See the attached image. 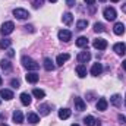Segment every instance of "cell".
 I'll return each mask as SVG.
<instances>
[{
	"label": "cell",
	"mask_w": 126,
	"mask_h": 126,
	"mask_svg": "<svg viewBox=\"0 0 126 126\" xmlns=\"http://www.w3.org/2000/svg\"><path fill=\"white\" fill-rule=\"evenodd\" d=\"M107 106H109V101H107L106 98H100V100L97 101V110H100V111L107 110Z\"/></svg>",
	"instance_id": "2e32d148"
},
{
	"label": "cell",
	"mask_w": 126,
	"mask_h": 126,
	"mask_svg": "<svg viewBox=\"0 0 126 126\" xmlns=\"http://www.w3.org/2000/svg\"><path fill=\"white\" fill-rule=\"evenodd\" d=\"M0 104H1V100H0Z\"/></svg>",
	"instance_id": "c3c4849f"
},
{
	"label": "cell",
	"mask_w": 126,
	"mask_h": 126,
	"mask_svg": "<svg viewBox=\"0 0 126 126\" xmlns=\"http://www.w3.org/2000/svg\"><path fill=\"white\" fill-rule=\"evenodd\" d=\"M15 30V24L12 22V21H7V22H4L3 25H1V28H0V32H1V35H9V34H12Z\"/></svg>",
	"instance_id": "7a4b0ae2"
},
{
	"label": "cell",
	"mask_w": 126,
	"mask_h": 126,
	"mask_svg": "<svg viewBox=\"0 0 126 126\" xmlns=\"http://www.w3.org/2000/svg\"><path fill=\"white\" fill-rule=\"evenodd\" d=\"M21 103L24 106H30L31 104V95L28 94V93H22L21 94Z\"/></svg>",
	"instance_id": "ffe728a7"
},
{
	"label": "cell",
	"mask_w": 126,
	"mask_h": 126,
	"mask_svg": "<svg viewBox=\"0 0 126 126\" xmlns=\"http://www.w3.org/2000/svg\"><path fill=\"white\" fill-rule=\"evenodd\" d=\"M87 97H88L87 100H88V101H91V100H93V97H94V94H93V93H88V94H87Z\"/></svg>",
	"instance_id": "74e56055"
},
{
	"label": "cell",
	"mask_w": 126,
	"mask_h": 126,
	"mask_svg": "<svg viewBox=\"0 0 126 126\" xmlns=\"http://www.w3.org/2000/svg\"><path fill=\"white\" fill-rule=\"evenodd\" d=\"M0 97L4 100H12L13 98V93L10 90H0Z\"/></svg>",
	"instance_id": "603a6c76"
},
{
	"label": "cell",
	"mask_w": 126,
	"mask_h": 126,
	"mask_svg": "<svg viewBox=\"0 0 126 126\" xmlns=\"http://www.w3.org/2000/svg\"><path fill=\"white\" fill-rule=\"evenodd\" d=\"M76 75H78L79 78H85V76H87V67H85V64L79 63V64L76 66Z\"/></svg>",
	"instance_id": "9a60e30c"
},
{
	"label": "cell",
	"mask_w": 126,
	"mask_h": 126,
	"mask_svg": "<svg viewBox=\"0 0 126 126\" xmlns=\"http://www.w3.org/2000/svg\"><path fill=\"white\" fill-rule=\"evenodd\" d=\"M10 44H12V40H10V38H4V40L0 41V48H1V50H3V48H9Z\"/></svg>",
	"instance_id": "f1b7e54d"
},
{
	"label": "cell",
	"mask_w": 126,
	"mask_h": 126,
	"mask_svg": "<svg viewBox=\"0 0 126 126\" xmlns=\"http://www.w3.org/2000/svg\"><path fill=\"white\" fill-rule=\"evenodd\" d=\"M93 46H94V48H97V50H106L107 48V41L104 38H95Z\"/></svg>",
	"instance_id": "5b68a950"
},
{
	"label": "cell",
	"mask_w": 126,
	"mask_h": 126,
	"mask_svg": "<svg viewBox=\"0 0 126 126\" xmlns=\"http://www.w3.org/2000/svg\"><path fill=\"white\" fill-rule=\"evenodd\" d=\"M57 35H59V40H62L64 43H67L69 40H72V32L69 31V30H60Z\"/></svg>",
	"instance_id": "52a82bcc"
},
{
	"label": "cell",
	"mask_w": 126,
	"mask_h": 126,
	"mask_svg": "<svg viewBox=\"0 0 126 126\" xmlns=\"http://www.w3.org/2000/svg\"><path fill=\"white\" fill-rule=\"evenodd\" d=\"M111 1H114V3H116V1H119V0H111Z\"/></svg>",
	"instance_id": "bcb514c9"
},
{
	"label": "cell",
	"mask_w": 126,
	"mask_h": 126,
	"mask_svg": "<svg viewBox=\"0 0 126 126\" xmlns=\"http://www.w3.org/2000/svg\"><path fill=\"white\" fill-rule=\"evenodd\" d=\"M66 4L72 7V6H75V4H76V0H66Z\"/></svg>",
	"instance_id": "e575fe53"
},
{
	"label": "cell",
	"mask_w": 126,
	"mask_h": 126,
	"mask_svg": "<svg viewBox=\"0 0 126 126\" xmlns=\"http://www.w3.org/2000/svg\"><path fill=\"white\" fill-rule=\"evenodd\" d=\"M25 79H27V82H30V84H37L38 79H40V76H38V73H35V72H28V75L25 76Z\"/></svg>",
	"instance_id": "7c38bea8"
},
{
	"label": "cell",
	"mask_w": 126,
	"mask_h": 126,
	"mask_svg": "<svg viewBox=\"0 0 126 126\" xmlns=\"http://www.w3.org/2000/svg\"><path fill=\"white\" fill-rule=\"evenodd\" d=\"M94 31L95 32H104L106 31V27L101 22H97V24H94Z\"/></svg>",
	"instance_id": "4dcf8cb0"
},
{
	"label": "cell",
	"mask_w": 126,
	"mask_h": 126,
	"mask_svg": "<svg viewBox=\"0 0 126 126\" xmlns=\"http://www.w3.org/2000/svg\"><path fill=\"white\" fill-rule=\"evenodd\" d=\"M98 1H101V3H104V1H107V0H98Z\"/></svg>",
	"instance_id": "b9f144b4"
},
{
	"label": "cell",
	"mask_w": 126,
	"mask_h": 126,
	"mask_svg": "<svg viewBox=\"0 0 126 126\" xmlns=\"http://www.w3.org/2000/svg\"><path fill=\"white\" fill-rule=\"evenodd\" d=\"M113 50L116 51V54H119V56H123L126 53V46L123 43H116L114 46H113Z\"/></svg>",
	"instance_id": "9c48e42d"
},
{
	"label": "cell",
	"mask_w": 126,
	"mask_h": 126,
	"mask_svg": "<svg viewBox=\"0 0 126 126\" xmlns=\"http://www.w3.org/2000/svg\"><path fill=\"white\" fill-rule=\"evenodd\" d=\"M113 32H114L116 35H123V34H125V25H123L122 22H116L114 27H113Z\"/></svg>",
	"instance_id": "8fae6325"
},
{
	"label": "cell",
	"mask_w": 126,
	"mask_h": 126,
	"mask_svg": "<svg viewBox=\"0 0 126 126\" xmlns=\"http://www.w3.org/2000/svg\"><path fill=\"white\" fill-rule=\"evenodd\" d=\"M21 62H22V66H24L25 69H28V70H37V69L40 67V64L35 62L34 59L28 57V56H24V57L21 59Z\"/></svg>",
	"instance_id": "6da1fadb"
},
{
	"label": "cell",
	"mask_w": 126,
	"mask_h": 126,
	"mask_svg": "<svg viewBox=\"0 0 126 126\" xmlns=\"http://www.w3.org/2000/svg\"><path fill=\"white\" fill-rule=\"evenodd\" d=\"M0 67L4 69V70H10V69H12V64H10L9 60H1V62H0Z\"/></svg>",
	"instance_id": "f546056e"
},
{
	"label": "cell",
	"mask_w": 126,
	"mask_h": 126,
	"mask_svg": "<svg viewBox=\"0 0 126 126\" xmlns=\"http://www.w3.org/2000/svg\"><path fill=\"white\" fill-rule=\"evenodd\" d=\"M48 1H51V3H56V1H57V0H48Z\"/></svg>",
	"instance_id": "60d3db41"
},
{
	"label": "cell",
	"mask_w": 126,
	"mask_h": 126,
	"mask_svg": "<svg viewBox=\"0 0 126 126\" xmlns=\"http://www.w3.org/2000/svg\"><path fill=\"white\" fill-rule=\"evenodd\" d=\"M84 123L87 126H95L97 125V120H95L94 116H87V117H84Z\"/></svg>",
	"instance_id": "4316f807"
},
{
	"label": "cell",
	"mask_w": 126,
	"mask_h": 126,
	"mask_svg": "<svg viewBox=\"0 0 126 126\" xmlns=\"http://www.w3.org/2000/svg\"><path fill=\"white\" fill-rule=\"evenodd\" d=\"M88 6H94V3H95V0H84Z\"/></svg>",
	"instance_id": "d590c367"
},
{
	"label": "cell",
	"mask_w": 126,
	"mask_h": 126,
	"mask_svg": "<svg viewBox=\"0 0 126 126\" xmlns=\"http://www.w3.org/2000/svg\"><path fill=\"white\" fill-rule=\"evenodd\" d=\"M76 46H78L79 48L87 47V46H88V38H87V37H79V38L76 40Z\"/></svg>",
	"instance_id": "cb8c5ba5"
},
{
	"label": "cell",
	"mask_w": 126,
	"mask_h": 126,
	"mask_svg": "<svg viewBox=\"0 0 126 126\" xmlns=\"http://www.w3.org/2000/svg\"><path fill=\"white\" fill-rule=\"evenodd\" d=\"M32 95H34L35 98H38V100H41V98H44V97H46V93H44L43 90H38V88H35V90L32 91Z\"/></svg>",
	"instance_id": "83f0119b"
},
{
	"label": "cell",
	"mask_w": 126,
	"mask_h": 126,
	"mask_svg": "<svg viewBox=\"0 0 126 126\" xmlns=\"http://www.w3.org/2000/svg\"><path fill=\"white\" fill-rule=\"evenodd\" d=\"M0 126H7V125H4V123H0Z\"/></svg>",
	"instance_id": "ee69618b"
},
{
	"label": "cell",
	"mask_w": 126,
	"mask_h": 126,
	"mask_svg": "<svg viewBox=\"0 0 126 126\" xmlns=\"http://www.w3.org/2000/svg\"><path fill=\"white\" fill-rule=\"evenodd\" d=\"M38 111H40L41 116H47V114L50 113V106H48V104H41V106L38 107Z\"/></svg>",
	"instance_id": "d4e9b609"
},
{
	"label": "cell",
	"mask_w": 126,
	"mask_h": 126,
	"mask_svg": "<svg viewBox=\"0 0 126 126\" xmlns=\"http://www.w3.org/2000/svg\"><path fill=\"white\" fill-rule=\"evenodd\" d=\"M7 54H9L10 57H13V56H15V50H12V48H9V51H7Z\"/></svg>",
	"instance_id": "8d00e7d4"
},
{
	"label": "cell",
	"mask_w": 126,
	"mask_h": 126,
	"mask_svg": "<svg viewBox=\"0 0 126 126\" xmlns=\"http://www.w3.org/2000/svg\"><path fill=\"white\" fill-rule=\"evenodd\" d=\"M90 59H91V53L90 51H81L78 56H76V60L79 63H87V62H90Z\"/></svg>",
	"instance_id": "8992f818"
},
{
	"label": "cell",
	"mask_w": 126,
	"mask_h": 126,
	"mask_svg": "<svg viewBox=\"0 0 126 126\" xmlns=\"http://www.w3.org/2000/svg\"><path fill=\"white\" fill-rule=\"evenodd\" d=\"M125 104H126V97H125Z\"/></svg>",
	"instance_id": "7dc6e473"
},
{
	"label": "cell",
	"mask_w": 126,
	"mask_h": 126,
	"mask_svg": "<svg viewBox=\"0 0 126 126\" xmlns=\"http://www.w3.org/2000/svg\"><path fill=\"white\" fill-rule=\"evenodd\" d=\"M88 27V21L87 19H79L78 22H76V30L78 31H82V30H85Z\"/></svg>",
	"instance_id": "484cf974"
},
{
	"label": "cell",
	"mask_w": 126,
	"mask_h": 126,
	"mask_svg": "<svg viewBox=\"0 0 126 126\" xmlns=\"http://www.w3.org/2000/svg\"><path fill=\"white\" fill-rule=\"evenodd\" d=\"M110 103H111L114 107H120V106H122V97H120L119 94L111 95V98H110Z\"/></svg>",
	"instance_id": "ac0fdd59"
},
{
	"label": "cell",
	"mask_w": 126,
	"mask_h": 126,
	"mask_svg": "<svg viewBox=\"0 0 126 126\" xmlns=\"http://www.w3.org/2000/svg\"><path fill=\"white\" fill-rule=\"evenodd\" d=\"M10 85H12L13 88H19V87H21V84H19L18 79H12V81H10Z\"/></svg>",
	"instance_id": "d6a6232c"
},
{
	"label": "cell",
	"mask_w": 126,
	"mask_h": 126,
	"mask_svg": "<svg viewBox=\"0 0 126 126\" xmlns=\"http://www.w3.org/2000/svg\"><path fill=\"white\" fill-rule=\"evenodd\" d=\"M27 120L32 123V125H35V123H38L40 122V117H38V114H35V113H28L27 114Z\"/></svg>",
	"instance_id": "44dd1931"
},
{
	"label": "cell",
	"mask_w": 126,
	"mask_h": 126,
	"mask_svg": "<svg viewBox=\"0 0 126 126\" xmlns=\"http://www.w3.org/2000/svg\"><path fill=\"white\" fill-rule=\"evenodd\" d=\"M122 12L126 13V3H125V4H122Z\"/></svg>",
	"instance_id": "f35d334b"
},
{
	"label": "cell",
	"mask_w": 126,
	"mask_h": 126,
	"mask_svg": "<svg viewBox=\"0 0 126 126\" xmlns=\"http://www.w3.org/2000/svg\"><path fill=\"white\" fill-rule=\"evenodd\" d=\"M12 119H13V122L18 123V125H19V123H24V114H22V111H21V110H15Z\"/></svg>",
	"instance_id": "30bf717a"
},
{
	"label": "cell",
	"mask_w": 126,
	"mask_h": 126,
	"mask_svg": "<svg viewBox=\"0 0 126 126\" xmlns=\"http://www.w3.org/2000/svg\"><path fill=\"white\" fill-rule=\"evenodd\" d=\"M103 15H104V18H106L107 21H114V19L117 18V13H116L114 7H106L104 12H103Z\"/></svg>",
	"instance_id": "3957f363"
},
{
	"label": "cell",
	"mask_w": 126,
	"mask_h": 126,
	"mask_svg": "<svg viewBox=\"0 0 126 126\" xmlns=\"http://www.w3.org/2000/svg\"><path fill=\"white\" fill-rule=\"evenodd\" d=\"M1 84H3V81H1V76H0V85H1Z\"/></svg>",
	"instance_id": "7bdbcfd3"
},
{
	"label": "cell",
	"mask_w": 126,
	"mask_h": 126,
	"mask_svg": "<svg viewBox=\"0 0 126 126\" xmlns=\"http://www.w3.org/2000/svg\"><path fill=\"white\" fill-rule=\"evenodd\" d=\"M62 21H63V24H66V25H70V24H72V21H73V15H72L70 12H66V13H63Z\"/></svg>",
	"instance_id": "d6986e66"
},
{
	"label": "cell",
	"mask_w": 126,
	"mask_h": 126,
	"mask_svg": "<svg viewBox=\"0 0 126 126\" xmlns=\"http://www.w3.org/2000/svg\"><path fill=\"white\" fill-rule=\"evenodd\" d=\"M70 126H79V125H76V123H73V125H70Z\"/></svg>",
	"instance_id": "f6af8a7d"
},
{
	"label": "cell",
	"mask_w": 126,
	"mask_h": 126,
	"mask_svg": "<svg viewBox=\"0 0 126 126\" xmlns=\"http://www.w3.org/2000/svg\"><path fill=\"white\" fill-rule=\"evenodd\" d=\"M85 107H87L85 101H84L81 97H75V110H78V111H84Z\"/></svg>",
	"instance_id": "ba28073f"
},
{
	"label": "cell",
	"mask_w": 126,
	"mask_h": 126,
	"mask_svg": "<svg viewBox=\"0 0 126 126\" xmlns=\"http://www.w3.org/2000/svg\"><path fill=\"white\" fill-rule=\"evenodd\" d=\"M122 66H123V69L126 70V60H123V63H122Z\"/></svg>",
	"instance_id": "ab89813d"
},
{
	"label": "cell",
	"mask_w": 126,
	"mask_h": 126,
	"mask_svg": "<svg viewBox=\"0 0 126 126\" xmlns=\"http://www.w3.org/2000/svg\"><path fill=\"white\" fill-rule=\"evenodd\" d=\"M43 66H44V69L47 70V72H53L54 70V64H53V62H51V59L50 57H46L44 59V62H43Z\"/></svg>",
	"instance_id": "5bb4252c"
},
{
	"label": "cell",
	"mask_w": 126,
	"mask_h": 126,
	"mask_svg": "<svg viewBox=\"0 0 126 126\" xmlns=\"http://www.w3.org/2000/svg\"><path fill=\"white\" fill-rule=\"evenodd\" d=\"M70 113H72V111H70L69 109H60V110H59V117H60L62 120L69 119V117H70Z\"/></svg>",
	"instance_id": "7402d4cb"
},
{
	"label": "cell",
	"mask_w": 126,
	"mask_h": 126,
	"mask_svg": "<svg viewBox=\"0 0 126 126\" xmlns=\"http://www.w3.org/2000/svg\"><path fill=\"white\" fill-rule=\"evenodd\" d=\"M101 72H103V64L101 63H94L93 67H91V75L98 76V75H101Z\"/></svg>",
	"instance_id": "4fadbf2b"
},
{
	"label": "cell",
	"mask_w": 126,
	"mask_h": 126,
	"mask_svg": "<svg viewBox=\"0 0 126 126\" xmlns=\"http://www.w3.org/2000/svg\"><path fill=\"white\" fill-rule=\"evenodd\" d=\"M69 59H70V54H67V53H63V54H59V56H57L56 63H57L59 66H63V63H66Z\"/></svg>",
	"instance_id": "e0dca14e"
},
{
	"label": "cell",
	"mask_w": 126,
	"mask_h": 126,
	"mask_svg": "<svg viewBox=\"0 0 126 126\" xmlns=\"http://www.w3.org/2000/svg\"><path fill=\"white\" fill-rule=\"evenodd\" d=\"M13 16H15V18H18V19H27V18H30V12H28V10H25V9L18 7V9H15V10H13Z\"/></svg>",
	"instance_id": "277c9868"
},
{
	"label": "cell",
	"mask_w": 126,
	"mask_h": 126,
	"mask_svg": "<svg viewBox=\"0 0 126 126\" xmlns=\"http://www.w3.org/2000/svg\"><path fill=\"white\" fill-rule=\"evenodd\" d=\"M119 122H120L122 125H126V117L123 114H119Z\"/></svg>",
	"instance_id": "836d02e7"
},
{
	"label": "cell",
	"mask_w": 126,
	"mask_h": 126,
	"mask_svg": "<svg viewBox=\"0 0 126 126\" xmlns=\"http://www.w3.org/2000/svg\"><path fill=\"white\" fill-rule=\"evenodd\" d=\"M43 3H44V0H34V1H32V6H34L35 9H38Z\"/></svg>",
	"instance_id": "1f68e13d"
}]
</instances>
